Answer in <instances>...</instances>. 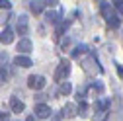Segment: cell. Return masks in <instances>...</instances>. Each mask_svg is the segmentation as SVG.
I'll return each mask as SVG.
<instances>
[{
	"mask_svg": "<svg viewBox=\"0 0 123 121\" xmlns=\"http://www.w3.org/2000/svg\"><path fill=\"white\" fill-rule=\"evenodd\" d=\"M82 68H84V72H86V74H90V76H94V74H98V72H102V70H104V68L100 67V63H98V59H96V55H94V53L82 60Z\"/></svg>",
	"mask_w": 123,
	"mask_h": 121,
	"instance_id": "obj_1",
	"label": "cell"
},
{
	"mask_svg": "<svg viewBox=\"0 0 123 121\" xmlns=\"http://www.w3.org/2000/svg\"><path fill=\"white\" fill-rule=\"evenodd\" d=\"M14 41V31L10 27H4V31L0 33V43H4V45H10Z\"/></svg>",
	"mask_w": 123,
	"mask_h": 121,
	"instance_id": "obj_7",
	"label": "cell"
},
{
	"mask_svg": "<svg viewBox=\"0 0 123 121\" xmlns=\"http://www.w3.org/2000/svg\"><path fill=\"white\" fill-rule=\"evenodd\" d=\"M70 92H72V84L67 82V80H65V82H61V90H59V94H61V96H68Z\"/></svg>",
	"mask_w": 123,
	"mask_h": 121,
	"instance_id": "obj_12",
	"label": "cell"
},
{
	"mask_svg": "<svg viewBox=\"0 0 123 121\" xmlns=\"http://www.w3.org/2000/svg\"><path fill=\"white\" fill-rule=\"evenodd\" d=\"M10 108H12V111H14V113H22V111L25 109V103H24L20 98L14 96V98H10Z\"/></svg>",
	"mask_w": 123,
	"mask_h": 121,
	"instance_id": "obj_6",
	"label": "cell"
},
{
	"mask_svg": "<svg viewBox=\"0 0 123 121\" xmlns=\"http://www.w3.org/2000/svg\"><path fill=\"white\" fill-rule=\"evenodd\" d=\"M63 115H65V117H74V115H78V113H76V105H74V103H67L65 108H63Z\"/></svg>",
	"mask_w": 123,
	"mask_h": 121,
	"instance_id": "obj_11",
	"label": "cell"
},
{
	"mask_svg": "<svg viewBox=\"0 0 123 121\" xmlns=\"http://www.w3.org/2000/svg\"><path fill=\"white\" fill-rule=\"evenodd\" d=\"M14 65L20 67V68H29L33 63H31V59L25 57V55H18V57H14Z\"/></svg>",
	"mask_w": 123,
	"mask_h": 121,
	"instance_id": "obj_4",
	"label": "cell"
},
{
	"mask_svg": "<svg viewBox=\"0 0 123 121\" xmlns=\"http://www.w3.org/2000/svg\"><path fill=\"white\" fill-rule=\"evenodd\" d=\"M86 111H88V103H86V102H80V103H78V108H76V113L84 117V115H86Z\"/></svg>",
	"mask_w": 123,
	"mask_h": 121,
	"instance_id": "obj_14",
	"label": "cell"
},
{
	"mask_svg": "<svg viewBox=\"0 0 123 121\" xmlns=\"http://www.w3.org/2000/svg\"><path fill=\"white\" fill-rule=\"evenodd\" d=\"M35 98H37V100H39V102H41V100H45V98H47V96H45V94H37V96H35Z\"/></svg>",
	"mask_w": 123,
	"mask_h": 121,
	"instance_id": "obj_22",
	"label": "cell"
},
{
	"mask_svg": "<svg viewBox=\"0 0 123 121\" xmlns=\"http://www.w3.org/2000/svg\"><path fill=\"white\" fill-rule=\"evenodd\" d=\"M33 113H35L37 117H41V119H47V117L51 115V108H49V105H45V103H37Z\"/></svg>",
	"mask_w": 123,
	"mask_h": 121,
	"instance_id": "obj_5",
	"label": "cell"
},
{
	"mask_svg": "<svg viewBox=\"0 0 123 121\" xmlns=\"http://www.w3.org/2000/svg\"><path fill=\"white\" fill-rule=\"evenodd\" d=\"M31 47H33V45H31V41H29V39H20V43H18V51L22 53V55H25V53H29V51H31Z\"/></svg>",
	"mask_w": 123,
	"mask_h": 121,
	"instance_id": "obj_8",
	"label": "cell"
},
{
	"mask_svg": "<svg viewBox=\"0 0 123 121\" xmlns=\"http://www.w3.org/2000/svg\"><path fill=\"white\" fill-rule=\"evenodd\" d=\"M45 2H29V8H31V12L33 14H39V12H43L45 10Z\"/></svg>",
	"mask_w": 123,
	"mask_h": 121,
	"instance_id": "obj_13",
	"label": "cell"
},
{
	"mask_svg": "<svg viewBox=\"0 0 123 121\" xmlns=\"http://www.w3.org/2000/svg\"><path fill=\"white\" fill-rule=\"evenodd\" d=\"M117 72H119V76L123 78V65H117Z\"/></svg>",
	"mask_w": 123,
	"mask_h": 121,
	"instance_id": "obj_21",
	"label": "cell"
},
{
	"mask_svg": "<svg viewBox=\"0 0 123 121\" xmlns=\"http://www.w3.org/2000/svg\"><path fill=\"white\" fill-rule=\"evenodd\" d=\"M27 86L31 90H41V88H45V78L41 74H31V76L27 78Z\"/></svg>",
	"mask_w": 123,
	"mask_h": 121,
	"instance_id": "obj_3",
	"label": "cell"
},
{
	"mask_svg": "<svg viewBox=\"0 0 123 121\" xmlns=\"http://www.w3.org/2000/svg\"><path fill=\"white\" fill-rule=\"evenodd\" d=\"M110 108V100H96L94 102V109L96 113H104V109Z\"/></svg>",
	"mask_w": 123,
	"mask_h": 121,
	"instance_id": "obj_10",
	"label": "cell"
},
{
	"mask_svg": "<svg viewBox=\"0 0 123 121\" xmlns=\"http://www.w3.org/2000/svg\"><path fill=\"white\" fill-rule=\"evenodd\" d=\"M90 88H92V90H94V92H96V94H102V92H104V84H100V82H94V84H92Z\"/></svg>",
	"mask_w": 123,
	"mask_h": 121,
	"instance_id": "obj_17",
	"label": "cell"
},
{
	"mask_svg": "<svg viewBox=\"0 0 123 121\" xmlns=\"http://www.w3.org/2000/svg\"><path fill=\"white\" fill-rule=\"evenodd\" d=\"M70 74V63L67 59H63L59 63V68H57V72H55V82H65V78Z\"/></svg>",
	"mask_w": 123,
	"mask_h": 121,
	"instance_id": "obj_2",
	"label": "cell"
},
{
	"mask_svg": "<svg viewBox=\"0 0 123 121\" xmlns=\"http://www.w3.org/2000/svg\"><path fill=\"white\" fill-rule=\"evenodd\" d=\"M18 33L20 35H25L27 33V16H24V14L18 18Z\"/></svg>",
	"mask_w": 123,
	"mask_h": 121,
	"instance_id": "obj_9",
	"label": "cell"
},
{
	"mask_svg": "<svg viewBox=\"0 0 123 121\" xmlns=\"http://www.w3.org/2000/svg\"><path fill=\"white\" fill-rule=\"evenodd\" d=\"M6 82H8V70L0 67V84H6Z\"/></svg>",
	"mask_w": 123,
	"mask_h": 121,
	"instance_id": "obj_16",
	"label": "cell"
},
{
	"mask_svg": "<svg viewBox=\"0 0 123 121\" xmlns=\"http://www.w3.org/2000/svg\"><path fill=\"white\" fill-rule=\"evenodd\" d=\"M59 18H61V14H57V12H47V22H49V24H57Z\"/></svg>",
	"mask_w": 123,
	"mask_h": 121,
	"instance_id": "obj_15",
	"label": "cell"
},
{
	"mask_svg": "<svg viewBox=\"0 0 123 121\" xmlns=\"http://www.w3.org/2000/svg\"><path fill=\"white\" fill-rule=\"evenodd\" d=\"M10 6H12V2H10V0H0V8H6V10H8Z\"/></svg>",
	"mask_w": 123,
	"mask_h": 121,
	"instance_id": "obj_19",
	"label": "cell"
},
{
	"mask_svg": "<svg viewBox=\"0 0 123 121\" xmlns=\"http://www.w3.org/2000/svg\"><path fill=\"white\" fill-rule=\"evenodd\" d=\"M25 121H35V115H29V117H27Z\"/></svg>",
	"mask_w": 123,
	"mask_h": 121,
	"instance_id": "obj_23",
	"label": "cell"
},
{
	"mask_svg": "<svg viewBox=\"0 0 123 121\" xmlns=\"http://www.w3.org/2000/svg\"><path fill=\"white\" fill-rule=\"evenodd\" d=\"M0 121H10V113H0Z\"/></svg>",
	"mask_w": 123,
	"mask_h": 121,
	"instance_id": "obj_20",
	"label": "cell"
},
{
	"mask_svg": "<svg viewBox=\"0 0 123 121\" xmlns=\"http://www.w3.org/2000/svg\"><path fill=\"white\" fill-rule=\"evenodd\" d=\"M111 8H115L117 12H123V2H121V0H117V2L111 4Z\"/></svg>",
	"mask_w": 123,
	"mask_h": 121,
	"instance_id": "obj_18",
	"label": "cell"
}]
</instances>
